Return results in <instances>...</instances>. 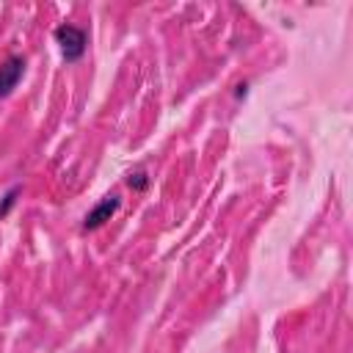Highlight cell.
<instances>
[{"label": "cell", "instance_id": "obj_1", "mask_svg": "<svg viewBox=\"0 0 353 353\" xmlns=\"http://www.w3.org/2000/svg\"><path fill=\"white\" fill-rule=\"evenodd\" d=\"M52 36H55V41L61 44V52H63V61H66V63H74V61H80V58L85 55L88 33H85L83 28L66 22V25H58Z\"/></svg>", "mask_w": 353, "mask_h": 353}, {"label": "cell", "instance_id": "obj_2", "mask_svg": "<svg viewBox=\"0 0 353 353\" xmlns=\"http://www.w3.org/2000/svg\"><path fill=\"white\" fill-rule=\"evenodd\" d=\"M119 204H121V199L116 196V193H110V196H105V199H99L91 210H88V215L83 218V232H91V229H99L105 221H110L113 218V212L119 210Z\"/></svg>", "mask_w": 353, "mask_h": 353}, {"label": "cell", "instance_id": "obj_3", "mask_svg": "<svg viewBox=\"0 0 353 353\" xmlns=\"http://www.w3.org/2000/svg\"><path fill=\"white\" fill-rule=\"evenodd\" d=\"M22 74H25V58L22 55H8L0 63V99L8 97L17 88V83L22 80Z\"/></svg>", "mask_w": 353, "mask_h": 353}, {"label": "cell", "instance_id": "obj_4", "mask_svg": "<svg viewBox=\"0 0 353 353\" xmlns=\"http://www.w3.org/2000/svg\"><path fill=\"white\" fill-rule=\"evenodd\" d=\"M19 193H22V188H19V185H14V188L3 196V201H0V218H6V215L11 212V207L17 204V196H19Z\"/></svg>", "mask_w": 353, "mask_h": 353}, {"label": "cell", "instance_id": "obj_5", "mask_svg": "<svg viewBox=\"0 0 353 353\" xmlns=\"http://www.w3.org/2000/svg\"><path fill=\"white\" fill-rule=\"evenodd\" d=\"M127 185H130L132 190H146V185H149V176H146V171H143V168H135V171L127 176Z\"/></svg>", "mask_w": 353, "mask_h": 353}]
</instances>
